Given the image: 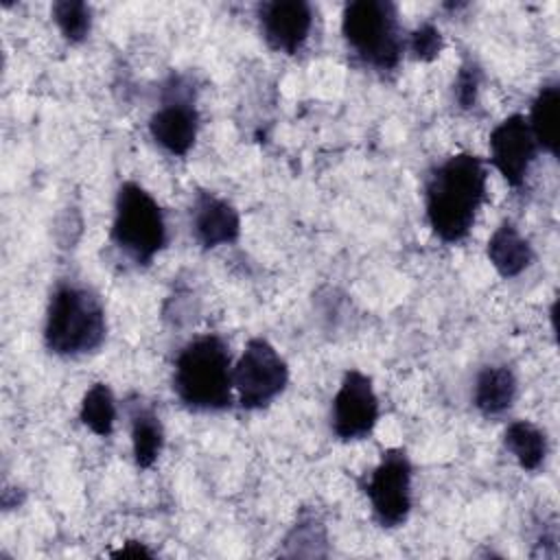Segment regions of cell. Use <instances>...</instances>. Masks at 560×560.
Instances as JSON below:
<instances>
[{"instance_id":"1","label":"cell","mask_w":560,"mask_h":560,"mask_svg":"<svg viewBox=\"0 0 560 560\" xmlns=\"http://www.w3.org/2000/svg\"><path fill=\"white\" fill-rule=\"evenodd\" d=\"M488 171L479 155L459 151L442 160L424 184V214L442 243L464 241L486 201Z\"/></svg>"},{"instance_id":"2","label":"cell","mask_w":560,"mask_h":560,"mask_svg":"<svg viewBox=\"0 0 560 560\" xmlns=\"http://www.w3.org/2000/svg\"><path fill=\"white\" fill-rule=\"evenodd\" d=\"M107 337V317L101 298L83 284L59 282L50 293L44 319L48 352L74 359L96 352Z\"/></svg>"},{"instance_id":"3","label":"cell","mask_w":560,"mask_h":560,"mask_svg":"<svg viewBox=\"0 0 560 560\" xmlns=\"http://www.w3.org/2000/svg\"><path fill=\"white\" fill-rule=\"evenodd\" d=\"M232 354L219 335L190 339L175 357L173 392L190 411L232 407Z\"/></svg>"},{"instance_id":"4","label":"cell","mask_w":560,"mask_h":560,"mask_svg":"<svg viewBox=\"0 0 560 560\" xmlns=\"http://www.w3.org/2000/svg\"><path fill=\"white\" fill-rule=\"evenodd\" d=\"M341 35L348 48L370 68L394 70L405 52L398 9L389 0H354L343 7Z\"/></svg>"},{"instance_id":"5","label":"cell","mask_w":560,"mask_h":560,"mask_svg":"<svg viewBox=\"0 0 560 560\" xmlns=\"http://www.w3.org/2000/svg\"><path fill=\"white\" fill-rule=\"evenodd\" d=\"M112 243L136 265L151 260L166 245V221L155 197L138 182H122L114 199V219L109 228Z\"/></svg>"},{"instance_id":"6","label":"cell","mask_w":560,"mask_h":560,"mask_svg":"<svg viewBox=\"0 0 560 560\" xmlns=\"http://www.w3.org/2000/svg\"><path fill=\"white\" fill-rule=\"evenodd\" d=\"M232 383L243 409H265L287 389L289 365L265 337H252L232 368Z\"/></svg>"},{"instance_id":"7","label":"cell","mask_w":560,"mask_h":560,"mask_svg":"<svg viewBox=\"0 0 560 560\" xmlns=\"http://www.w3.org/2000/svg\"><path fill=\"white\" fill-rule=\"evenodd\" d=\"M411 477L413 466L405 448H387L372 468L363 492L370 501L374 521L394 529L400 527L411 512Z\"/></svg>"},{"instance_id":"8","label":"cell","mask_w":560,"mask_h":560,"mask_svg":"<svg viewBox=\"0 0 560 560\" xmlns=\"http://www.w3.org/2000/svg\"><path fill=\"white\" fill-rule=\"evenodd\" d=\"M378 422V396L372 378L361 370H348L332 398L330 427L341 442L365 440Z\"/></svg>"},{"instance_id":"9","label":"cell","mask_w":560,"mask_h":560,"mask_svg":"<svg viewBox=\"0 0 560 560\" xmlns=\"http://www.w3.org/2000/svg\"><path fill=\"white\" fill-rule=\"evenodd\" d=\"M179 77H171L162 105L149 118V133L158 147L175 158H184L197 140L199 112Z\"/></svg>"},{"instance_id":"10","label":"cell","mask_w":560,"mask_h":560,"mask_svg":"<svg viewBox=\"0 0 560 560\" xmlns=\"http://www.w3.org/2000/svg\"><path fill=\"white\" fill-rule=\"evenodd\" d=\"M490 164L512 188H521L538 155V144L529 129L527 116L512 114L490 133Z\"/></svg>"},{"instance_id":"11","label":"cell","mask_w":560,"mask_h":560,"mask_svg":"<svg viewBox=\"0 0 560 560\" xmlns=\"http://www.w3.org/2000/svg\"><path fill=\"white\" fill-rule=\"evenodd\" d=\"M260 33L269 48L295 55L311 35L313 7L304 0H273L258 7Z\"/></svg>"},{"instance_id":"12","label":"cell","mask_w":560,"mask_h":560,"mask_svg":"<svg viewBox=\"0 0 560 560\" xmlns=\"http://www.w3.org/2000/svg\"><path fill=\"white\" fill-rule=\"evenodd\" d=\"M190 225L195 241L203 249L232 245L241 236L238 210L228 199L208 190L197 192L190 210Z\"/></svg>"},{"instance_id":"13","label":"cell","mask_w":560,"mask_h":560,"mask_svg":"<svg viewBox=\"0 0 560 560\" xmlns=\"http://www.w3.org/2000/svg\"><path fill=\"white\" fill-rule=\"evenodd\" d=\"M486 254L501 278H516L534 262L532 243L518 232V228L512 221H503L492 232V236L488 238Z\"/></svg>"},{"instance_id":"14","label":"cell","mask_w":560,"mask_h":560,"mask_svg":"<svg viewBox=\"0 0 560 560\" xmlns=\"http://www.w3.org/2000/svg\"><path fill=\"white\" fill-rule=\"evenodd\" d=\"M518 392V381L508 365H486L472 387V405L486 418L503 416L512 409Z\"/></svg>"},{"instance_id":"15","label":"cell","mask_w":560,"mask_h":560,"mask_svg":"<svg viewBox=\"0 0 560 560\" xmlns=\"http://www.w3.org/2000/svg\"><path fill=\"white\" fill-rule=\"evenodd\" d=\"M131 451L138 468H151L164 448V427L160 416L142 402L129 407Z\"/></svg>"},{"instance_id":"16","label":"cell","mask_w":560,"mask_h":560,"mask_svg":"<svg viewBox=\"0 0 560 560\" xmlns=\"http://www.w3.org/2000/svg\"><path fill=\"white\" fill-rule=\"evenodd\" d=\"M558 107H560V85L545 83L540 85L538 94L529 107V129L538 149L547 151L549 155H558Z\"/></svg>"},{"instance_id":"17","label":"cell","mask_w":560,"mask_h":560,"mask_svg":"<svg viewBox=\"0 0 560 560\" xmlns=\"http://www.w3.org/2000/svg\"><path fill=\"white\" fill-rule=\"evenodd\" d=\"M505 451L523 470H538L549 453L547 433L529 420H514L503 433Z\"/></svg>"},{"instance_id":"18","label":"cell","mask_w":560,"mask_h":560,"mask_svg":"<svg viewBox=\"0 0 560 560\" xmlns=\"http://www.w3.org/2000/svg\"><path fill=\"white\" fill-rule=\"evenodd\" d=\"M79 420L98 438L112 435L116 422V398L107 383H92L85 389L79 407Z\"/></svg>"},{"instance_id":"19","label":"cell","mask_w":560,"mask_h":560,"mask_svg":"<svg viewBox=\"0 0 560 560\" xmlns=\"http://www.w3.org/2000/svg\"><path fill=\"white\" fill-rule=\"evenodd\" d=\"M326 525L315 512H302L284 538L282 556H326Z\"/></svg>"},{"instance_id":"20","label":"cell","mask_w":560,"mask_h":560,"mask_svg":"<svg viewBox=\"0 0 560 560\" xmlns=\"http://www.w3.org/2000/svg\"><path fill=\"white\" fill-rule=\"evenodd\" d=\"M52 20L70 44H81L88 39L92 28V9L81 0H59L52 4Z\"/></svg>"},{"instance_id":"21","label":"cell","mask_w":560,"mask_h":560,"mask_svg":"<svg viewBox=\"0 0 560 560\" xmlns=\"http://www.w3.org/2000/svg\"><path fill=\"white\" fill-rule=\"evenodd\" d=\"M405 48L411 52V57L416 61H433L438 59V55L444 48V37L440 33V28L431 22H422L420 26H416L409 37L405 39Z\"/></svg>"},{"instance_id":"22","label":"cell","mask_w":560,"mask_h":560,"mask_svg":"<svg viewBox=\"0 0 560 560\" xmlns=\"http://www.w3.org/2000/svg\"><path fill=\"white\" fill-rule=\"evenodd\" d=\"M479 85H481V68L477 66V61L466 59L459 66L457 77L453 81V96H455V101L462 109H472L475 107Z\"/></svg>"},{"instance_id":"23","label":"cell","mask_w":560,"mask_h":560,"mask_svg":"<svg viewBox=\"0 0 560 560\" xmlns=\"http://www.w3.org/2000/svg\"><path fill=\"white\" fill-rule=\"evenodd\" d=\"M153 551L140 540H127L120 549L112 551V558H151Z\"/></svg>"}]
</instances>
